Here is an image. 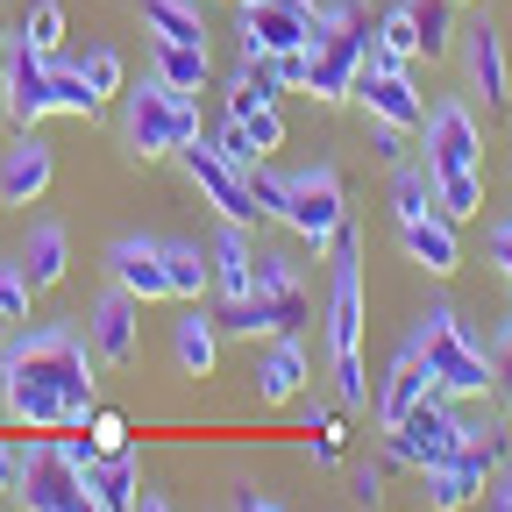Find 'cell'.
Here are the masks:
<instances>
[{
  "mask_svg": "<svg viewBox=\"0 0 512 512\" xmlns=\"http://www.w3.org/2000/svg\"><path fill=\"white\" fill-rule=\"evenodd\" d=\"M0 406L22 427H86L100 413V377L72 320L15 328L0 349Z\"/></svg>",
  "mask_w": 512,
  "mask_h": 512,
  "instance_id": "obj_1",
  "label": "cell"
},
{
  "mask_svg": "<svg viewBox=\"0 0 512 512\" xmlns=\"http://www.w3.org/2000/svg\"><path fill=\"white\" fill-rule=\"evenodd\" d=\"M420 150H427V178L448 221L484 214V121L463 100H441L420 121Z\"/></svg>",
  "mask_w": 512,
  "mask_h": 512,
  "instance_id": "obj_2",
  "label": "cell"
},
{
  "mask_svg": "<svg viewBox=\"0 0 512 512\" xmlns=\"http://www.w3.org/2000/svg\"><path fill=\"white\" fill-rule=\"evenodd\" d=\"M406 342L420 349V363H427V377H434V392H441V399L477 406V399L491 392V349L470 335V320H463L456 306H427V313H420V328H413Z\"/></svg>",
  "mask_w": 512,
  "mask_h": 512,
  "instance_id": "obj_3",
  "label": "cell"
},
{
  "mask_svg": "<svg viewBox=\"0 0 512 512\" xmlns=\"http://www.w3.org/2000/svg\"><path fill=\"white\" fill-rule=\"evenodd\" d=\"M207 121H200V100L192 93H171L157 72L143 86H121V143L136 150L143 164L150 157H178L185 143H200Z\"/></svg>",
  "mask_w": 512,
  "mask_h": 512,
  "instance_id": "obj_4",
  "label": "cell"
},
{
  "mask_svg": "<svg viewBox=\"0 0 512 512\" xmlns=\"http://www.w3.org/2000/svg\"><path fill=\"white\" fill-rule=\"evenodd\" d=\"M463 448V406L456 399H441V392H427L399 427H384V470H434V463H448Z\"/></svg>",
  "mask_w": 512,
  "mask_h": 512,
  "instance_id": "obj_5",
  "label": "cell"
},
{
  "mask_svg": "<svg viewBox=\"0 0 512 512\" xmlns=\"http://www.w3.org/2000/svg\"><path fill=\"white\" fill-rule=\"evenodd\" d=\"M292 178V200H285V228L299 235V249L328 256L335 228L349 221V192L335 178V164H306V171H285Z\"/></svg>",
  "mask_w": 512,
  "mask_h": 512,
  "instance_id": "obj_6",
  "label": "cell"
},
{
  "mask_svg": "<svg viewBox=\"0 0 512 512\" xmlns=\"http://www.w3.org/2000/svg\"><path fill=\"white\" fill-rule=\"evenodd\" d=\"M214 328L228 342H271V335H299L306 320H313V299L306 285L299 292H242V299H214Z\"/></svg>",
  "mask_w": 512,
  "mask_h": 512,
  "instance_id": "obj_7",
  "label": "cell"
},
{
  "mask_svg": "<svg viewBox=\"0 0 512 512\" xmlns=\"http://www.w3.org/2000/svg\"><path fill=\"white\" fill-rule=\"evenodd\" d=\"M242 57H292V50H313L320 36V0H249L242 22Z\"/></svg>",
  "mask_w": 512,
  "mask_h": 512,
  "instance_id": "obj_8",
  "label": "cell"
},
{
  "mask_svg": "<svg viewBox=\"0 0 512 512\" xmlns=\"http://www.w3.org/2000/svg\"><path fill=\"white\" fill-rule=\"evenodd\" d=\"M349 100L363 107V121H392V128H420V121H427V100H420V86L406 79V64L384 57L377 43H370V57H363Z\"/></svg>",
  "mask_w": 512,
  "mask_h": 512,
  "instance_id": "obj_9",
  "label": "cell"
},
{
  "mask_svg": "<svg viewBox=\"0 0 512 512\" xmlns=\"http://www.w3.org/2000/svg\"><path fill=\"white\" fill-rule=\"evenodd\" d=\"M178 164H185V178H192V192L221 214V221H235V228H256V200H249V178H242V164H228L207 136L200 143H185L178 150Z\"/></svg>",
  "mask_w": 512,
  "mask_h": 512,
  "instance_id": "obj_10",
  "label": "cell"
},
{
  "mask_svg": "<svg viewBox=\"0 0 512 512\" xmlns=\"http://www.w3.org/2000/svg\"><path fill=\"white\" fill-rule=\"evenodd\" d=\"M15 498H22V512H72V505L86 498V477L64 463V448H57V441H29V448H22Z\"/></svg>",
  "mask_w": 512,
  "mask_h": 512,
  "instance_id": "obj_11",
  "label": "cell"
},
{
  "mask_svg": "<svg viewBox=\"0 0 512 512\" xmlns=\"http://www.w3.org/2000/svg\"><path fill=\"white\" fill-rule=\"evenodd\" d=\"M456 50H463L470 93H477L491 114H505V107H512V57H505V36H498V22H491V15L463 22V29H456Z\"/></svg>",
  "mask_w": 512,
  "mask_h": 512,
  "instance_id": "obj_12",
  "label": "cell"
},
{
  "mask_svg": "<svg viewBox=\"0 0 512 512\" xmlns=\"http://www.w3.org/2000/svg\"><path fill=\"white\" fill-rule=\"evenodd\" d=\"M0 100H8L15 128H36L50 114V57L29 36H8V57H0Z\"/></svg>",
  "mask_w": 512,
  "mask_h": 512,
  "instance_id": "obj_13",
  "label": "cell"
},
{
  "mask_svg": "<svg viewBox=\"0 0 512 512\" xmlns=\"http://www.w3.org/2000/svg\"><path fill=\"white\" fill-rule=\"evenodd\" d=\"M57 178V150L36 128H15V143L0 150V207H36Z\"/></svg>",
  "mask_w": 512,
  "mask_h": 512,
  "instance_id": "obj_14",
  "label": "cell"
},
{
  "mask_svg": "<svg viewBox=\"0 0 512 512\" xmlns=\"http://www.w3.org/2000/svg\"><path fill=\"white\" fill-rule=\"evenodd\" d=\"M136 342H143V299H128L121 285L100 292L86 313V349L100 363H136Z\"/></svg>",
  "mask_w": 512,
  "mask_h": 512,
  "instance_id": "obj_15",
  "label": "cell"
},
{
  "mask_svg": "<svg viewBox=\"0 0 512 512\" xmlns=\"http://www.w3.org/2000/svg\"><path fill=\"white\" fill-rule=\"evenodd\" d=\"M249 377H256V399H264V406H299V399H306V384H313L306 342H299V335H271L264 356L249 363Z\"/></svg>",
  "mask_w": 512,
  "mask_h": 512,
  "instance_id": "obj_16",
  "label": "cell"
},
{
  "mask_svg": "<svg viewBox=\"0 0 512 512\" xmlns=\"http://www.w3.org/2000/svg\"><path fill=\"white\" fill-rule=\"evenodd\" d=\"M427 392H434V377H427L420 349L406 342V349L392 356V370L377 377V392H370V420H377V427H399V420H406V413H413Z\"/></svg>",
  "mask_w": 512,
  "mask_h": 512,
  "instance_id": "obj_17",
  "label": "cell"
},
{
  "mask_svg": "<svg viewBox=\"0 0 512 512\" xmlns=\"http://www.w3.org/2000/svg\"><path fill=\"white\" fill-rule=\"evenodd\" d=\"M328 356H363V264H335V285H328Z\"/></svg>",
  "mask_w": 512,
  "mask_h": 512,
  "instance_id": "obj_18",
  "label": "cell"
},
{
  "mask_svg": "<svg viewBox=\"0 0 512 512\" xmlns=\"http://www.w3.org/2000/svg\"><path fill=\"white\" fill-rule=\"evenodd\" d=\"M107 278L128 292V299H171V285H164V242H143V235H121L114 249H107Z\"/></svg>",
  "mask_w": 512,
  "mask_h": 512,
  "instance_id": "obj_19",
  "label": "cell"
},
{
  "mask_svg": "<svg viewBox=\"0 0 512 512\" xmlns=\"http://www.w3.org/2000/svg\"><path fill=\"white\" fill-rule=\"evenodd\" d=\"M399 242H406V256H413L427 278H456V271H463V235H456V221H448V214L399 221Z\"/></svg>",
  "mask_w": 512,
  "mask_h": 512,
  "instance_id": "obj_20",
  "label": "cell"
},
{
  "mask_svg": "<svg viewBox=\"0 0 512 512\" xmlns=\"http://www.w3.org/2000/svg\"><path fill=\"white\" fill-rule=\"evenodd\" d=\"M15 271L29 278V292H57L64 271H72V235H64L57 221H29V235L15 249Z\"/></svg>",
  "mask_w": 512,
  "mask_h": 512,
  "instance_id": "obj_21",
  "label": "cell"
},
{
  "mask_svg": "<svg viewBox=\"0 0 512 512\" xmlns=\"http://www.w3.org/2000/svg\"><path fill=\"white\" fill-rule=\"evenodd\" d=\"M171 363H178V377H214V363H221V328L200 299L171 320Z\"/></svg>",
  "mask_w": 512,
  "mask_h": 512,
  "instance_id": "obj_22",
  "label": "cell"
},
{
  "mask_svg": "<svg viewBox=\"0 0 512 512\" xmlns=\"http://www.w3.org/2000/svg\"><path fill=\"white\" fill-rule=\"evenodd\" d=\"M207 264H214V299H242L256 285V249H249V228L221 221V235L207 242Z\"/></svg>",
  "mask_w": 512,
  "mask_h": 512,
  "instance_id": "obj_23",
  "label": "cell"
},
{
  "mask_svg": "<svg viewBox=\"0 0 512 512\" xmlns=\"http://www.w3.org/2000/svg\"><path fill=\"white\" fill-rule=\"evenodd\" d=\"M420 484H427V512H463V505H477L484 498V470L463 456V448H456V456H448V463H434V470H420Z\"/></svg>",
  "mask_w": 512,
  "mask_h": 512,
  "instance_id": "obj_24",
  "label": "cell"
},
{
  "mask_svg": "<svg viewBox=\"0 0 512 512\" xmlns=\"http://www.w3.org/2000/svg\"><path fill=\"white\" fill-rule=\"evenodd\" d=\"M86 491L100 498V512H136V498H143V470H136V456H128V448L100 456V463L86 470Z\"/></svg>",
  "mask_w": 512,
  "mask_h": 512,
  "instance_id": "obj_25",
  "label": "cell"
},
{
  "mask_svg": "<svg viewBox=\"0 0 512 512\" xmlns=\"http://www.w3.org/2000/svg\"><path fill=\"white\" fill-rule=\"evenodd\" d=\"M150 72H157L171 93H207L214 57H207V43H150Z\"/></svg>",
  "mask_w": 512,
  "mask_h": 512,
  "instance_id": "obj_26",
  "label": "cell"
},
{
  "mask_svg": "<svg viewBox=\"0 0 512 512\" xmlns=\"http://www.w3.org/2000/svg\"><path fill=\"white\" fill-rule=\"evenodd\" d=\"M164 285H171V299H178V306L207 299V292H214V264H207V249H200V242H164Z\"/></svg>",
  "mask_w": 512,
  "mask_h": 512,
  "instance_id": "obj_27",
  "label": "cell"
},
{
  "mask_svg": "<svg viewBox=\"0 0 512 512\" xmlns=\"http://www.w3.org/2000/svg\"><path fill=\"white\" fill-rule=\"evenodd\" d=\"M143 29H150V43H207L200 0H143Z\"/></svg>",
  "mask_w": 512,
  "mask_h": 512,
  "instance_id": "obj_28",
  "label": "cell"
},
{
  "mask_svg": "<svg viewBox=\"0 0 512 512\" xmlns=\"http://www.w3.org/2000/svg\"><path fill=\"white\" fill-rule=\"evenodd\" d=\"M107 100L86 86V72H79V64L72 57H50V114H72V121H93Z\"/></svg>",
  "mask_w": 512,
  "mask_h": 512,
  "instance_id": "obj_29",
  "label": "cell"
},
{
  "mask_svg": "<svg viewBox=\"0 0 512 512\" xmlns=\"http://www.w3.org/2000/svg\"><path fill=\"white\" fill-rule=\"evenodd\" d=\"M463 456H470L484 477H491V470H505V463H512V427H505L498 413H484V420H470V413H463Z\"/></svg>",
  "mask_w": 512,
  "mask_h": 512,
  "instance_id": "obj_30",
  "label": "cell"
},
{
  "mask_svg": "<svg viewBox=\"0 0 512 512\" xmlns=\"http://www.w3.org/2000/svg\"><path fill=\"white\" fill-rule=\"evenodd\" d=\"M406 15H413L420 57H448V50H456V0H406Z\"/></svg>",
  "mask_w": 512,
  "mask_h": 512,
  "instance_id": "obj_31",
  "label": "cell"
},
{
  "mask_svg": "<svg viewBox=\"0 0 512 512\" xmlns=\"http://www.w3.org/2000/svg\"><path fill=\"white\" fill-rule=\"evenodd\" d=\"M392 214H399V221L441 214V200H434V178H427V164H392Z\"/></svg>",
  "mask_w": 512,
  "mask_h": 512,
  "instance_id": "obj_32",
  "label": "cell"
},
{
  "mask_svg": "<svg viewBox=\"0 0 512 512\" xmlns=\"http://www.w3.org/2000/svg\"><path fill=\"white\" fill-rule=\"evenodd\" d=\"M242 178H249V200H256V221H285V200H292V178H285V171H271V157H256V164H242Z\"/></svg>",
  "mask_w": 512,
  "mask_h": 512,
  "instance_id": "obj_33",
  "label": "cell"
},
{
  "mask_svg": "<svg viewBox=\"0 0 512 512\" xmlns=\"http://www.w3.org/2000/svg\"><path fill=\"white\" fill-rule=\"evenodd\" d=\"M72 64L86 72V86H93L100 100H114V93L128 86V64H121V50H114V43H93V50H86V57H72Z\"/></svg>",
  "mask_w": 512,
  "mask_h": 512,
  "instance_id": "obj_34",
  "label": "cell"
},
{
  "mask_svg": "<svg viewBox=\"0 0 512 512\" xmlns=\"http://www.w3.org/2000/svg\"><path fill=\"white\" fill-rule=\"evenodd\" d=\"M22 36H29L43 57H57V50H64V0H29V15H22Z\"/></svg>",
  "mask_w": 512,
  "mask_h": 512,
  "instance_id": "obj_35",
  "label": "cell"
},
{
  "mask_svg": "<svg viewBox=\"0 0 512 512\" xmlns=\"http://www.w3.org/2000/svg\"><path fill=\"white\" fill-rule=\"evenodd\" d=\"M377 50H384V57H399V64H413V57H420V36H413V15H406V0L377 15Z\"/></svg>",
  "mask_w": 512,
  "mask_h": 512,
  "instance_id": "obj_36",
  "label": "cell"
},
{
  "mask_svg": "<svg viewBox=\"0 0 512 512\" xmlns=\"http://www.w3.org/2000/svg\"><path fill=\"white\" fill-rule=\"evenodd\" d=\"M235 121V114H228ZM242 128H249V143H256V157H271V150H285V114H278V100H264L256 114H242Z\"/></svg>",
  "mask_w": 512,
  "mask_h": 512,
  "instance_id": "obj_37",
  "label": "cell"
},
{
  "mask_svg": "<svg viewBox=\"0 0 512 512\" xmlns=\"http://www.w3.org/2000/svg\"><path fill=\"white\" fill-rule=\"evenodd\" d=\"M249 292H299V264L285 249H256V285Z\"/></svg>",
  "mask_w": 512,
  "mask_h": 512,
  "instance_id": "obj_38",
  "label": "cell"
},
{
  "mask_svg": "<svg viewBox=\"0 0 512 512\" xmlns=\"http://www.w3.org/2000/svg\"><path fill=\"white\" fill-rule=\"evenodd\" d=\"M29 278L15 271V264H0V320H8V328H29Z\"/></svg>",
  "mask_w": 512,
  "mask_h": 512,
  "instance_id": "obj_39",
  "label": "cell"
},
{
  "mask_svg": "<svg viewBox=\"0 0 512 512\" xmlns=\"http://www.w3.org/2000/svg\"><path fill=\"white\" fill-rule=\"evenodd\" d=\"M328 377H335V399H342L349 413H356V406H370V377H363V356H335V370H328Z\"/></svg>",
  "mask_w": 512,
  "mask_h": 512,
  "instance_id": "obj_40",
  "label": "cell"
},
{
  "mask_svg": "<svg viewBox=\"0 0 512 512\" xmlns=\"http://www.w3.org/2000/svg\"><path fill=\"white\" fill-rule=\"evenodd\" d=\"M342 456H349V420L335 413L320 427V441H313V470H342Z\"/></svg>",
  "mask_w": 512,
  "mask_h": 512,
  "instance_id": "obj_41",
  "label": "cell"
},
{
  "mask_svg": "<svg viewBox=\"0 0 512 512\" xmlns=\"http://www.w3.org/2000/svg\"><path fill=\"white\" fill-rule=\"evenodd\" d=\"M349 498H356L363 512H377V505H384V463H356V470H349Z\"/></svg>",
  "mask_w": 512,
  "mask_h": 512,
  "instance_id": "obj_42",
  "label": "cell"
},
{
  "mask_svg": "<svg viewBox=\"0 0 512 512\" xmlns=\"http://www.w3.org/2000/svg\"><path fill=\"white\" fill-rule=\"evenodd\" d=\"M363 128H370V157L406 164V136H413V128H392V121H363Z\"/></svg>",
  "mask_w": 512,
  "mask_h": 512,
  "instance_id": "obj_43",
  "label": "cell"
},
{
  "mask_svg": "<svg viewBox=\"0 0 512 512\" xmlns=\"http://www.w3.org/2000/svg\"><path fill=\"white\" fill-rule=\"evenodd\" d=\"M214 150H221L228 164H256V143H249V128H242V121H221V136H214Z\"/></svg>",
  "mask_w": 512,
  "mask_h": 512,
  "instance_id": "obj_44",
  "label": "cell"
},
{
  "mask_svg": "<svg viewBox=\"0 0 512 512\" xmlns=\"http://www.w3.org/2000/svg\"><path fill=\"white\" fill-rule=\"evenodd\" d=\"M491 392H505V399H512V320H505L498 342H491Z\"/></svg>",
  "mask_w": 512,
  "mask_h": 512,
  "instance_id": "obj_45",
  "label": "cell"
},
{
  "mask_svg": "<svg viewBox=\"0 0 512 512\" xmlns=\"http://www.w3.org/2000/svg\"><path fill=\"white\" fill-rule=\"evenodd\" d=\"M57 448H64V463H72V470H79V477H86V470H93V463H100V441H93V434H64V441H57Z\"/></svg>",
  "mask_w": 512,
  "mask_h": 512,
  "instance_id": "obj_46",
  "label": "cell"
},
{
  "mask_svg": "<svg viewBox=\"0 0 512 512\" xmlns=\"http://www.w3.org/2000/svg\"><path fill=\"white\" fill-rule=\"evenodd\" d=\"M93 441H100V456L128 448V420H121V413H93Z\"/></svg>",
  "mask_w": 512,
  "mask_h": 512,
  "instance_id": "obj_47",
  "label": "cell"
},
{
  "mask_svg": "<svg viewBox=\"0 0 512 512\" xmlns=\"http://www.w3.org/2000/svg\"><path fill=\"white\" fill-rule=\"evenodd\" d=\"M484 505H491V512H512V463H505V470H491V484H484Z\"/></svg>",
  "mask_w": 512,
  "mask_h": 512,
  "instance_id": "obj_48",
  "label": "cell"
},
{
  "mask_svg": "<svg viewBox=\"0 0 512 512\" xmlns=\"http://www.w3.org/2000/svg\"><path fill=\"white\" fill-rule=\"evenodd\" d=\"M491 264L505 271V285H512V221H498L491 228Z\"/></svg>",
  "mask_w": 512,
  "mask_h": 512,
  "instance_id": "obj_49",
  "label": "cell"
},
{
  "mask_svg": "<svg viewBox=\"0 0 512 512\" xmlns=\"http://www.w3.org/2000/svg\"><path fill=\"white\" fill-rule=\"evenodd\" d=\"M15 477H22V448L0 441V498H15Z\"/></svg>",
  "mask_w": 512,
  "mask_h": 512,
  "instance_id": "obj_50",
  "label": "cell"
},
{
  "mask_svg": "<svg viewBox=\"0 0 512 512\" xmlns=\"http://www.w3.org/2000/svg\"><path fill=\"white\" fill-rule=\"evenodd\" d=\"M136 512H171V498H164V491H150V484H143V498H136Z\"/></svg>",
  "mask_w": 512,
  "mask_h": 512,
  "instance_id": "obj_51",
  "label": "cell"
},
{
  "mask_svg": "<svg viewBox=\"0 0 512 512\" xmlns=\"http://www.w3.org/2000/svg\"><path fill=\"white\" fill-rule=\"evenodd\" d=\"M235 512H278V505H271V498H256V491H242V498H235Z\"/></svg>",
  "mask_w": 512,
  "mask_h": 512,
  "instance_id": "obj_52",
  "label": "cell"
},
{
  "mask_svg": "<svg viewBox=\"0 0 512 512\" xmlns=\"http://www.w3.org/2000/svg\"><path fill=\"white\" fill-rule=\"evenodd\" d=\"M8 335H15V328H8V320H0V349H8Z\"/></svg>",
  "mask_w": 512,
  "mask_h": 512,
  "instance_id": "obj_53",
  "label": "cell"
},
{
  "mask_svg": "<svg viewBox=\"0 0 512 512\" xmlns=\"http://www.w3.org/2000/svg\"><path fill=\"white\" fill-rule=\"evenodd\" d=\"M0 57H8V29H0Z\"/></svg>",
  "mask_w": 512,
  "mask_h": 512,
  "instance_id": "obj_54",
  "label": "cell"
},
{
  "mask_svg": "<svg viewBox=\"0 0 512 512\" xmlns=\"http://www.w3.org/2000/svg\"><path fill=\"white\" fill-rule=\"evenodd\" d=\"M456 8H470V0H456Z\"/></svg>",
  "mask_w": 512,
  "mask_h": 512,
  "instance_id": "obj_55",
  "label": "cell"
},
{
  "mask_svg": "<svg viewBox=\"0 0 512 512\" xmlns=\"http://www.w3.org/2000/svg\"><path fill=\"white\" fill-rule=\"evenodd\" d=\"M235 8H249V0H235Z\"/></svg>",
  "mask_w": 512,
  "mask_h": 512,
  "instance_id": "obj_56",
  "label": "cell"
}]
</instances>
